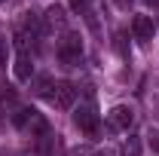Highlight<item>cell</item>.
<instances>
[{"label":"cell","instance_id":"5bb4252c","mask_svg":"<svg viewBox=\"0 0 159 156\" xmlns=\"http://www.w3.org/2000/svg\"><path fill=\"white\" fill-rule=\"evenodd\" d=\"M113 3H116L119 9H129V6H132V0H113Z\"/></svg>","mask_w":159,"mask_h":156},{"label":"cell","instance_id":"30bf717a","mask_svg":"<svg viewBox=\"0 0 159 156\" xmlns=\"http://www.w3.org/2000/svg\"><path fill=\"white\" fill-rule=\"evenodd\" d=\"M113 46H116V52L122 55V58H129V46H125V34H116V40H113Z\"/></svg>","mask_w":159,"mask_h":156},{"label":"cell","instance_id":"ba28073f","mask_svg":"<svg viewBox=\"0 0 159 156\" xmlns=\"http://www.w3.org/2000/svg\"><path fill=\"white\" fill-rule=\"evenodd\" d=\"M46 21H49V25H64V9H61V6H49V9H46Z\"/></svg>","mask_w":159,"mask_h":156},{"label":"cell","instance_id":"4fadbf2b","mask_svg":"<svg viewBox=\"0 0 159 156\" xmlns=\"http://www.w3.org/2000/svg\"><path fill=\"white\" fill-rule=\"evenodd\" d=\"M6 61V40H0V64Z\"/></svg>","mask_w":159,"mask_h":156},{"label":"cell","instance_id":"2e32d148","mask_svg":"<svg viewBox=\"0 0 159 156\" xmlns=\"http://www.w3.org/2000/svg\"><path fill=\"white\" fill-rule=\"evenodd\" d=\"M0 3H3V0H0Z\"/></svg>","mask_w":159,"mask_h":156},{"label":"cell","instance_id":"7a4b0ae2","mask_svg":"<svg viewBox=\"0 0 159 156\" xmlns=\"http://www.w3.org/2000/svg\"><path fill=\"white\" fill-rule=\"evenodd\" d=\"M74 122H77L80 132H86V135H98V113H95V107L92 104H83L77 107V113H74Z\"/></svg>","mask_w":159,"mask_h":156},{"label":"cell","instance_id":"6da1fadb","mask_svg":"<svg viewBox=\"0 0 159 156\" xmlns=\"http://www.w3.org/2000/svg\"><path fill=\"white\" fill-rule=\"evenodd\" d=\"M58 58L64 61V64H77V61L83 58V40H80L77 34H64V37H61Z\"/></svg>","mask_w":159,"mask_h":156},{"label":"cell","instance_id":"8fae6325","mask_svg":"<svg viewBox=\"0 0 159 156\" xmlns=\"http://www.w3.org/2000/svg\"><path fill=\"white\" fill-rule=\"evenodd\" d=\"M147 141H150V150L159 156V129H150L147 132Z\"/></svg>","mask_w":159,"mask_h":156},{"label":"cell","instance_id":"7c38bea8","mask_svg":"<svg viewBox=\"0 0 159 156\" xmlns=\"http://www.w3.org/2000/svg\"><path fill=\"white\" fill-rule=\"evenodd\" d=\"M74 12H89V0H67Z\"/></svg>","mask_w":159,"mask_h":156},{"label":"cell","instance_id":"5b68a950","mask_svg":"<svg viewBox=\"0 0 159 156\" xmlns=\"http://www.w3.org/2000/svg\"><path fill=\"white\" fill-rule=\"evenodd\" d=\"M135 122V110L129 104H116L110 113H107V126L116 129V132H129V126Z\"/></svg>","mask_w":159,"mask_h":156},{"label":"cell","instance_id":"277c9868","mask_svg":"<svg viewBox=\"0 0 159 156\" xmlns=\"http://www.w3.org/2000/svg\"><path fill=\"white\" fill-rule=\"evenodd\" d=\"M49 101H52L58 110H70L74 101H77V89H74L70 83H55L52 92H49Z\"/></svg>","mask_w":159,"mask_h":156},{"label":"cell","instance_id":"52a82bcc","mask_svg":"<svg viewBox=\"0 0 159 156\" xmlns=\"http://www.w3.org/2000/svg\"><path fill=\"white\" fill-rule=\"evenodd\" d=\"M132 34H135V40H141V43H150L153 34H156L153 19H150V16H135V21H132Z\"/></svg>","mask_w":159,"mask_h":156},{"label":"cell","instance_id":"9c48e42d","mask_svg":"<svg viewBox=\"0 0 159 156\" xmlns=\"http://www.w3.org/2000/svg\"><path fill=\"white\" fill-rule=\"evenodd\" d=\"M122 156H141V141L129 135V141L122 144Z\"/></svg>","mask_w":159,"mask_h":156},{"label":"cell","instance_id":"3957f363","mask_svg":"<svg viewBox=\"0 0 159 156\" xmlns=\"http://www.w3.org/2000/svg\"><path fill=\"white\" fill-rule=\"evenodd\" d=\"M16 46H19V55H16V80H31L34 77V64H31V55L25 49V34H16Z\"/></svg>","mask_w":159,"mask_h":156},{"label":"cell","instance_id":"9a60e30c","mask_svg":"<svg viewBox=\"0 0 159 156\" xmlns=\"http://www.w3.org/2000/svg\"><path fill=\"white\" fill-rule=\"evenodd\" d=\"M147 3H150V6H159V0H147Z\"/></svg>","mask_w":159,"mask_h":156},{"label":"cell","instance_id":"8992f818","mask_svg":"<svg viewBox=\"0 0 159 156\" xmlns=\"http://www.w3.org/2000/svg\"><path fill=\"white\" fill-rule=\"evenodd\" d=\"M12 119H16L19 129H34V132H40V135H46V122H43V117H40L37 110H31V107H21Z\"/></svg>","mask_w":159,"mask_h":156}]
</instances>
